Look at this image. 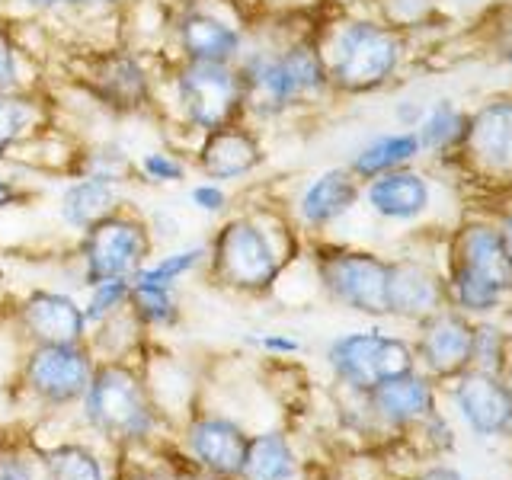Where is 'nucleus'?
<instances>
[{"label":"nucleus","mask_w":512,"mask_h":480,"mask_svg":"<svg viewBox=\"0 0 512 480\" xmlns=\"http://www.w3.org/2000/svg\"><path fill=\"white\" fill-rule=\"evenodd\" d=\"M77 416L96 442L112 452L170 445L173 426L160 416L141 362H96Z\"/></svg>","instance_id":"obj_3"},{"label":"nucleus","mask_w":512,"mask_h":480,"mask_svg":"<svg viewBox=\"0 0 512 480\" xmlns=\"http://www.w3.org/2000/svg\"><path fill=\"white\" fill-rule=\"evenodd\" d=\"M237 71L244 80L247 122L260 128L288 112L314 106L330 90L327 64L320 58L317 36H266L250 23L244 55L237 58Z\"/></svg>","instance_id":"obj_1"},{"label":"nucleus","mask_w":512,"mask_h":480,"mask_svg":"<svg viewBox=\"0 0 512 480\" xmlns=\"http://www.w3.org/2000/svg\"><path fill=\"white\" fill-rule=\"evenodd\" d=\"M125 205L128 199L122 186L93 180V176H71V183L61 189V199H58V221L80 237L84 231H90L93 224L116 215Z\"/></svg>","instance_id":"obj_22"},{"label":"nucleus","mask_w":512,"mask_h":480,"mask_svg":"<svg viewBox=\"0 0 512 480\" xmlns=\"http://www.w3.org/2000/svg\"><path fill=\"white\" fill-rule=\"evenodd\" d=\"M164 64L151 68L148 52L128 42L87 45L71 61V84L112 119L157 116Z\"/></svg>","instance_id":"obj_5"},{"label":"nucleus","mask_w":512,"mask_h":480,"mask_svg":"<svg viewBox=\"0 0 512 480\" xmlns=\"http://www.w3.org/2000/svg\"><path fill=\"white\" fill-rule=\"evenodd\" d=\"M455 269L474 272V276H484L490 282H496L500 288L512 285V263L506 256L503 237L496 228H487V224H471L464 228L455 240Z\"/></svg>","instance_id":"obj_25"},{"label":"nucleus","mask_w":512,"mask_h":480,"mask_svg":"<svg viewBox=\"0 0 512 480\" xmlns=\"http://www.w3.org/2000/svg\"><path fill=\"white\" fill-rule=\"evenodd\" d=\"M500 237H503V247H506V256L512 263V212L503 218V228H500Z\"/></svg>","instance_id":"obj_46"},{"label":"nucleus","mask_w":512,"mask_h":480,"mask_svg":"<svg viewBox=\"0 0 512 480\" xmlns=\"http://www.w3.org/2000/svg\"><path fill=\"white\" fill-rule=\"evenodd\" d=\"M362 397H365V404H368V413H372L378 423L394 426V429L429 420L432 404H436L432 384L423 375H416V372L381 381V384H375V388L368 391V394H362Z\"/></svg>","instance_id":"obj_18"},{"label":"nucleus","mask_w":512,"mask_h":480,"mask_svg":"<svg viewBox=\"0 0 512 480\" xmlns=\"http://www.w3.org/2000/svg\"><path fill=\"white\" fill-rule=\"evenodd\" d=\"M317 279L324 292L349 311L368 317L388 314V276L391 263L378 253L352 247H317Z\"/></svg>","instance_id":"obj_12"},{"label":"nucleus","mask_w":512,"mask_h":480,"mask_svg":"<svg viewBox=\"0 0 512 480\" xmlns=\"http://www.w3.org/2000/svg\"><path fill=\"white\" fill-rule=\"evenodd\" d=\"M468 125L471 119L461 116V112L448 103V100H439L436 106H429L423 112V119L416 122V138H420V148L423 151H436V154H445L464 144L468 138Z\"/></svg>","instance_id":"obj_31"},{"label":"nucleus","mask_w":512,"mask_h":480,"mask_svg":"<svg viewBox=\"0 0 512 480\" xmlns=\"http://www.w3.org/2000/svg\"><path fill=\"white\" fill-rule=\"evenodd\" d=\"M87 346L93 349L96 362H141L151 349V333L144 330L132 311H119L106 317L103 324L90 327Z\"/></svg>","instance_id":"obj_27"},{"label":"nucleus","mask_w":512,"mask_h":480,"mask_svg":"<svg viewBox=\"0 0 512 480\" xmlns=\"http://www.w3.org/2000/svg\"><path fill=\"white\" fill-rule=\"evenodd\" d=\"M138 0H61V13H84V16H119L122 10L135 7Z\"/></svg>","instance_id":"obj_41"},{"label":"nucleus","mask_w":512,"mask_h":480,"mask_svg":"<svg viewBox=\"0 0 512 480\" xmlns=\"http://www.w3.org/2000/svg\"><path fill=\"white\" fill-rule=\"evenodd\" d=\"M96 372V356L87 343L26 346L16 368V394L42 413L77 410Z\"/></svg>","instance_id":"obj_8"},{"label":"nucleus","mask_w":512,"mask_h":480,"mask_svg":"<svg viewBox=\"0 0 512 480\" xmlns=\"http://www.w3.org/2000/svg\"><path fill=\"white\" fill-rule=\"evenodd\" d=\"M32 52L20 36V20L0 13V90H36L29 80Z\"/></svg>","instance_id":"obj_32"},{"label":"nucleus","mask_w":512,"mask_h":480,"mask_svg":"<svg viewBox=\"0 0 512 480\" xmlns=\"http://www.w3.org/2000/svg\"><path fill=\"white\" fill-rule=\"evenodd\" d=\"M333 93H372L397 74L404 58L400 32L381 20L352 16L317 39Z\"/></svg>","instance_id":"obj_6"},{"label":"nucleus","mask_w":512,"mask_h":480,"mask_svg":"<svg viewBox=\"0 0 512 480\" xmlns=\"http://www.w3.org/2000/svg\"><path fill=\"white\" fill-rule=\"evenodd\" d=\"M471 349H474V330L468 327V320L448 311H436L423 320L420 343H416L413 352L416 359L426 362L429 372L458 375L471 362Z\"/></svg>","instance_id":"obj_20"},{"label":"nucleus","mask_w":512,"mask_h":480,"mask_svg":"<svg viewBox=\"0 0 512 480\" xmlns=\"http://www.w3.org/2000/svg\"><path fill=\"white\" fill-rule=\"evenodd\" d=\"M154 250L157 244L148 218L138 208L125 205L77 237L74 260L80 266V282L90 285L100 279H135V272L151 260Z\"/></svg>","instance_id":"obj_9"},{"label":"nucleus","mask_w":512,"mask_h":480,"mask_svg":"<svg viewBox=\"0 0 512 480\" xmlns=\"http://www.w3.org/2000/svg\"><path fill=\"white\" fill-rule=\"evenodd\" d=\"M116 480H176V455L170 445L116 452Z\"/></svg>","instance_id":"obj_35"},{"label":"nucleus","mask_w":512,"mask_h":480,"mask_svg":"<svg viewBox=\"0 0 512 480\" xmlns=\"http://www.w3.org/2000/svg\"><path fill=\"white\" fill-rule=\"evenodd\" d=\"M186 199L196 212L208 215V218H224L231 212V189L215 180H199L186 189Z\"/></svg>","instance_id":"obj_38"},{"label":"nucleus","mask_w":512,"mask_h":480,"mask_svg":"<svg viewBox=\"0 0 512 480\" xmlns=\"http://www.w3.org/2000/svg\"><path fill=\"white\" fill-rule=\"evenodd\" d=\"M176 480H215V477H208L202 471H192L189 464H183L180 458H176Z\"/></svg>","instance_id":"obj_44"},{"label":"nucleus","mask_w":512,"mask_h":480,"mask_svg":"<svg viewBox=\"0 0 512 480\" xmlns=\"http://www.w3.org/2000/svg\"><path fill=\"white\" fill-rule=\"evenodd\" d=\"M327 365L343 388H349L352 394H368L381 381L413 372L416 352L400 336L359 330L336 336L327 346Z\"/></svg>","instance_id":"obj_11"},{"label":"nucleus","mask_w":512,"mask_h":480,"mask_svg":"<svg viewBox=\"0 0 512 480\" xmlns=\"http://www.w3.org/2000/svg\"><path fill=\"white\" fill-rule=\"evenodd\" d=\"M128 295H132V279H100L87 285V298L84 304V317L87 327L103 324L106 317L119 314L128 308Z\"/></svg>","instance_id":"obj_36"},{"label":"nucleus","mask_w":512,"mask_h":480,"mask_svg":"<svg viewBox=\"0 0 512 480\" xmlns=\"http://www.w3.org/2000/svg\"><path fill=\"white\" fill-rule=\"evenodd\" d=\"M455 404L480 436H496L512 423V391L493 372H468L455 381Z\"/></svg>","instance_id":"obj_17"},{"label":"nucleus","mask_w":512,"mask_h":480,"mask_svg":"<svg viewBox=\"0 0 512 480\" xmlns=\"http://www.w3.org/2000/svg\"><path fill=\"white\" fill-rule=\"evenodd\" d=\"M68 176H93V180H106L125 189L128 183H135V154L116 138L84 141L77 144L71 157Z\"/></svg>","instance_id":"obj_28"},{"label":"nucleus","mask_w":512,"mask_h":480,"mask_svg":"<svg viewBox=\"0 0 512 480\" xmlns=\"http://www.w3.org/2000/svg\"><path fill=\"white\" fill-rule=\"evenodd\" d=\"M509 61H512V52H509Z\"/></svg>","instance_id":"obj_47"},{"label":"nucleus","mask_w":512,"mask_h":480,"mask_svg":"<svg viewBox=\"0 0 512 480\" xmlns=\"http://www.w3.org/2000/svg\"><path fill=\"white\" fill-rule=\"evenodd\" d=\"M42 480H116V452L103 442L61 439L36 448Z\"/></svg>","instance_id":"obj_19"},{"label":"nucleus","mask_w":512,"mask_h":480,"mask_svg":"<svg viewBox=\"0 0 512 480\" xmlns=\"http://www.w3.org/2000/svg\"><path fill=\"white\" fill-rule=\"evenodd\" d=\"M55 128L52 100L36 90H0V160L42 144Z\"/></svg>","instance_id":"obj_15"},{"label":"nucleus","mask_w":512,"mask_h":480,"mask_svg":"<svg viewBox=\"0 0 512 480\" xmlns=\"http://www.w3.org/2000/svg\"><path fill=\"white\" fill-rule=\"evenodd\" d=\"M503 359V336L493 327H480L474 330V349H471V362H477L480 372H496Z\"/></svg>","instance_id":"obj_40"},{"label":"nucleus","mask_w":512,"mask_h":480,"mask_svg":"<svg viewBox=\"0 0 512 480\" xmlns=\"http://www.w3.org/2000/svg\"><path fill=\"white\" fill-rule=\"evenodd\" d=\"M420 480H464L458 471H452V468H432V471H426Z\"/></svg>","instance_id":"obj_45"},{"label":"nucleus","mask_w":512,"mask_h":480,"mask_svg":"<svg viewBox=\"0 0 512 480\" xmlns=\"http://www.w3.org/2000/svg\"><path fill=\"white\" fill-rule=\"evenodd\" d=\"M128 311L135 314V320L151 336L154 333H170V330L180 327V320H183V304H180V295H176V288L138 282V279H132Z\"/></svg>","instance_id":"obj_30"},{"label":"nucleus","mask_w":512,"mask_h":480,"mask_svg":"<svg viewBox=\"0 0 512 480\" xmlns=\"http://www.w3.org/2000/svg\"><path fill=\"white\" fill-rule=\"evenodd\" d=\"M32 199V192L20 183V180H10V176H0V215L13 212Z\"/></svg>","instance_id":"obj_43"},{"label":"nucleus","mask_w":512,"mask_h":480,"mask_svg":"<svg viewBox=\"0 0 512 480\" xmlns=\"http://www.w3.org/2000/svg\"><path fill=\"white\" fill-rule=\"evenodd\" d=\"M250 23V13L237 0H176L164 23L170 61L237 64Z\"/></svg>","instance_id":"obj_7"},{"label":"nucleus","mask_w":512,"mask_h":480,"mask_svg":"<svg viewBox=\"0 0 512 480\" xmlns=\"http://www.w3.org/2000/svg\"><path fill=\"white\" fill-rule=\"evenodd\" d=\"M362 199V180L349 167H333L317 173L314 180L298 192L295 199V218L301 228L308 231H324L336 224L343 215Z\"/></svg>","instance_id":"obj_16"},{"label":"nucleus","mask_w":512,"mask_h":480,"mask_svg":"<svg viewBox=\"0 0 512 480\" xmlns=\"http://www.w3.org/2000/svg\"><path fill=\"white\" fill-rule=\"evenodd\" d=\"M452 295L461 308H468V311H490L503 301L506 288H500L484 276H474V272L452 269Z\"/></svg>","instance_id":"obj_37"},{"label":"nucleus","mask_w":512,"mask_h":480,"mask_svg":"<svg viewBox=\"0 0 512 480\" xmlns=\"http://www.w3.org/2000/svg\"><path fill=\"white\" fill-rule=\"evenodd\" d=\"M272 212H228L205 240L202 276L215 288L240 298H263L292 263L295 231L269 224Z\"/></svg>","instance_id":"obj_2"},{"label":"nucleus","mask_w":512,"mask_h":480,"mask_svg":"<svg viewBox=\"0 0 512 480\" xmlns=\"http://www.w3.org/2000/svg\"><path fill=\"white\" fill-rule=\"evenodd\" d=\"M157 116L196 138L224 125L247 122L244 80L237 64L164 61Z\"/></svg>","instance_id":"obj_4"},{"label":"nucleus","mask_w":512,"mask_h":480,"mask_svg":"<svg viewBox=\"0 0 512 480\" xmlns=\"http://www.w3.org/2000/svg\"><path fill=\"white\" fill-rule=\"evenodd\" d=\"M420 154H423V148H420V138H416L413 128H407V132H388V135H378L368 144H362V148L352 154L349 170L365 183V180H375L381 173L407 167L410 160H416Z\"/></svg>","instance_id":"obj_29"},{"label":"nucleus","mask_w":512,"mask_h":480,"mask_svg":"<svg viewBox=\"0 0 512 480\" xmlns=\"http://www.w3.org/2000/svg\"><path fill=\"white\" fill-rule=\"evenodd\" d=\"M301 458L282 429L250 432L247 458L237 480H298Z\"/></svg>","instance_id":"obj_26"},{"label":"nucleus","mask_w":512,"mask_h":480,"mask_svg":"<svg viewBox=\"0 0 512 480\" xmlns=\"http://www.w3.org/2000/svg\"><path fill=\"white\" fill-rule=\"evenodd\" d=\"M381 7V23L391 29L416 26L429 13V0H378Z\"/></svg>","instance_id":"obj_39"},{"label":"nucleus","mask_w":512,"mask_h":480,"mask_svg":"<svg viewBox=\"0 0 512 480\" xmlns=\"http://www.w3.org/2000/svg\"><path fill=\"white\" fill-rule=\"evenodd\" d=\"M205 269V244H189L183 250H170L157 260H148L138 272V282H151V285H167V288H180L183 279L196 276Z\"/></svg>","instance_id":"obj_34"},{"label":"nucleus","mask_w":512,"mask_h":480,"mask_svg":"<svg viewBox=\"0 0 512 480\" xmlns=\"http://www.w3.org/2000/svg\"><path fill=\"white\" fill-rule=\"evenodd\" d=\"M192 176V160L180 148H151L135 157V183L154 186V189H170L183 186Z\"/></svg>","instance_id":"obj_33"},{"label":"nucleus","mask_w":512,"mask_h":480,"mask_svg":"<svg viewBox=\"0 0 512 480\" xmlns=\"http://www.w3.org/2000/svg\"><path fill=\"white\" fill-rule=\"evenodd\" d=\"M192 160V173H199L202 180L215 183H240L250 180L266 164V144L260 128L250 122H234L205 132L196 138V144L186 151Z\"/></svg>","instance_id":"obj_13"},{"label":"nucleus","mask_w":512,"mask_h":480,"mask_svg":"<svg viewBox=\"0 0 512 480\" xmlns=\"http://www.w3.org/2000/svg\"><path fill=\"white\" fill-rule=\"evenodd\" d=\"M442 285L420 263H391L388 276V314L426 320L439 311Z\"/></svg>","instance_id":"obj_24"},{"label":"nucleus","mask_w":512,"mask_h":480,"mask_svg":"<svg viewBox=\"0 0 512 480\" xmlns=\"http://www.w3.org/2000/svg\"><path fill=\"white\" fill-rule=\"evenodd\" d=\"M429 183L423 173L400 167L362 183V199L384 221H413L429 208Z\"/></svg>","instance_id":"obj_21"},{"label":"nucleus","mask_w":512,"mask_h":480,"mask_svg":"<svg viewBox=\"0 0 512 480\" xmlns=\"http://www.w3.org/2000/svg\"><path fill=\"white\" fill-rule=\"evenodd\" d=\"M250 343L256 349L269 352L272 359H282V356H295V352L301 349L298 340H292V336H282V333H260V336H250Z\"/></svg>","instance_id":"obj_42"},{"label":"nucleus","mask_w":512,"mask_h":480,"mask_svg":"<svg viewBox=\"0 0 512 480\" xmlns=\"http://www.w3.org/2000/svg\"><path fill=\"white\" fill-rule=\"evenodd\" d=\"M468 154L490 173H512V100L490 103L468 125Z\"/></svg>","instance_id":"obj_23"},{"label":"nucleus","mask_w":512,"mask_h":480,"mask_svg":"<svg viewBox=\"0 0 512 480\" xmlns=\"http://www.w3.org/2000/svg\"><path fill=\"white\" fill-rule=\"evenodd\" d=\"M13 324L20 330L26 346L87 343V336H90L84 304L71 292H58V288H32V292L16 304Z\"/></svg>","instance_id":"obj_14"},{"label":"nucleus","mask_w":512,"mask_h":480,"mask_svg":"<svg viewBox=\"0 0 512 480\" xmlns=\"http://www.w3.org/2000/svg\"><path fill=\"white\" fill-rule=\"evenodd\" d=\"M250 445V432L234 416L218 410L196 407L186 420L173 429L170 448L173 455L192 471H202L215 480H237L244 468Z\"/></svg>","instance_id":"obj_10"}]
</instances>
